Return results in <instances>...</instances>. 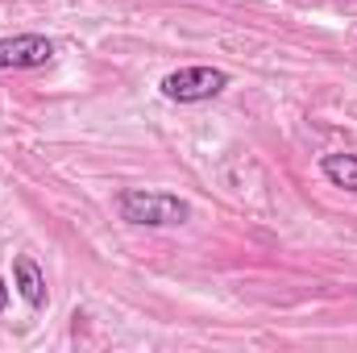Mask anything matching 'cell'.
<instances>
[{"label":"cell","mask_w":357,"mask_h":353,"mask_svg":"<svg viewBox=\"0 0 357 353\" xmlns=\"http://www.w3.org/2000/svg\"><path fill=\"white\" fill-rule=\"evenodd\" d=\"M13 283H17V291H21V299L29 308H46V274H42V266L33 262L29 254L13 258Z\"/></svg>","instance_id":"277c9868"},{"label":"cell","mask_w":357,"mask_h":353,"mask_svg":"<svg viewBox=\"0 0 357 353\" xmlns=\"http://www.w3.org/2000/svg\"><path fill=\"white\" fill-rule=\"evenodd\" d=\"M4 308H8V283L0 278V312H4Z\"/></svg>","instance_id":"8992f818"},{"label":"cell","mask_w":357,"mask_h":353,"mask_svg":"<svg viewBox=\"0 0 357 353\" xmlns=\"http://www.w3.org/2000/svg\"><path fill=\"white\" fill-rule=\"evenodd\" d=\"M320 171L333 187H345V191H357V154H324L320 158Z\"/></svg>","instance_id":"5b68a950"},{"label":"cell","mask_w":357,"mask_h":353,"mask_svg":"<svg viewBox=\"0 0 357 353\" xmlns=\"http://www.w3.org/2000/svg\"><path fill=\"white\" fill-rule=\"evenodd\" d=\"M54 59V42L42 33H17L0 42V71H33Z\"/></svg>","instance_id":"3957f363"},{"label":"cell","mask_w":357,"mask_h":353,"mask_svg":"<svg viewBox=\"0 0 357 353\" xmlns=\"http://www.w3.org/2000/svg\"><path fill=\"white\" fill-rule=\"evenodd\" d=\"M121 216L129 225H146V229H171V225H183L191 216L187 200H178L171 191H150V187H129L121 191L116 200Z\"/></svg>","instance_id":"6da1fadb"},{"label":"cell","mask_w":357,"mask_h":353,"mask_svg":"<svg viewBox=\"0 0 357 353\" xmlns=\"http://www.w3.org/2000/svg\"><path fill=\"white\" fill-rule=\"evenodd\" d=\"M229 88V75L220 67H178L162 80V96L175 104H204Z\"/></svg>","instance_id":"7a4b0ae2"}]
</instances>
